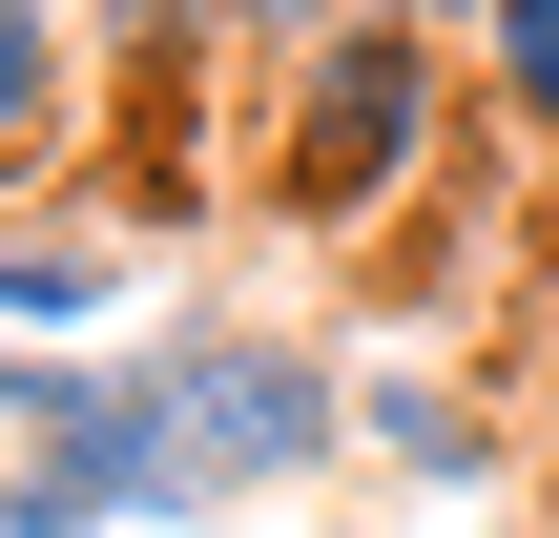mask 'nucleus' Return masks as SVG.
<instances>
[{
    "mask_svg": "<svg viewBox=\"0 0 559 538\" xmlns=\"http://www.w3.org/2000/svg\"><path fill=\"white\" fill-rule=\"evenodd\" d=\"M436 124H456V41L373 0V21L311 41L290 104H270V228H353V207H394V187L436 166Z\"/></svg>",
    "mask_w": 559,
    "mask_h": 538,
    "instance_id": "1",
    "label": "nucleus"
},
{
    "mask_svg": "<svg viewBox=\"0 0 559 538\" xmlns=\"http://www.w3.org/2000/svg\"><path fill=\"white\" fill-rule=\"evenodd\" d=\"M145 394H166V435H187L207 498H311V477L353 456V373H332L311 332H249V311H187V332L145 352Z\"/></svg>",
    "mask_w": 559,
    "mask_h": 538,
    "instance_id": "2",
    "label": "nucleus"
},
{
    "mask_svg": "<svg viewBox=\"0 0 559 538\" xmlns=\"http://www.w3.org/2000/svg\"><path fill=\"white\" fill-rule=\"evenodd\" d=\"M353 435H373V477H415V498H477V477H498V415L436 394V373H353Z\"/></svg>",
    "mask_w": 559,
    "mask_h": 538,
    "instance_id": "4",
    "label": "nucleus"
},
{
    "mask_svg": "<svg viewBox=\"0 0 559 538\" xmlns=\"http://www.w3.org/2000/svg\"><path fill=\"white\" fill-rule=\"evenodd\" d=\"M394 21H436V41H477V21H498V0H394Z\"/></svg>",
    "mask_w": 559,
    "mask_h": 538,
    "instance_id": "9",
    "label": "nucleus"
},
{
    "mask_svg": "<svg viewBox=\"0 0 559 538\" xmlns=\"http://www.w3.org/2000/svg\"><path fill=\"white\" fill-rule=\"evenodd\" d=\"M477 83H498V124L559 166V0H498V21H477Z\"/></svg>",
    "mask_w": 559,
    "mask_h": 538,
    "instance_id": "6",
    "label": "nucleus"
},
{
    "mask_svg": "<svg viewBox=\"0 0 559 538\" xmlns=\"http://www.w3.org/2000/svg\"><path fill=\"white\" fill-rule=\"evenodd\" d=\"M0 538H124V518H83L62 477H0Z\"/></svg>",
    "mask_w": 559,
    "mask_h": 538,
    "instance_id": "8",
    "label": "nucleus"
},
{
    "mask_svg": "<svg viewBox=\"0 0 559 538\" xmlns=\"http://www.w3.org/2000/svg\"><path fill=\"white\" fill-rule=\"evenodd\" d=\"M353 21H373V0H207V41H228V62H270V83H290L311 41H353Z\"/></svg>",
    "mask_w": 559,
    "mask_h": 538,
    "instance_id": "7",
    "label": "nucleus"
},
{
    "mask_svg": "<svg viewBox=\"0 0 559 538\" xmlns=\"http://www.w3.org/2000/svg\"><path fill=\"white\" fill-rule=\"evenodd\" d=\"M62 145H83V0H0V228Z\"/></svg>",
    "mask_w": 559,
    "mask_h": 538,
    "instance_id": "3",
    "label": "nucleus"
},
{
    "mask_svg": "<svg viewBox=\"0 0 559 538\" xmlns=\"http://www.w3.org/2000/svg\"><path fill=\"white\" fill-rule=\"evenodd\" d=\"M124 290V228H0V332H41V352H83V311Z\"/></svg>",
    "mask_w": 559,
    "mask_h": 538,
    "instance_id": "5",
    "label": "nucleus"
}]
</instances>
